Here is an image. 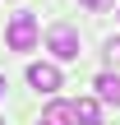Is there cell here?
<instances>
[{"label": "cell", "mask_w": 120, "mask_h": 125, "mask_svg": "<svg viewBox=\"0 0 120 125\" xmlns=\"http://www.w3.org/2000/svg\"><path fill=\"white\" fill-rule=\"evenodd\" d=\"M92 88H97V102H116V107H120V74H111V70L97 74Z\"/></svg>", "instance_id": "4"}, {"label": "cell", "mask_w": 120, "mask_h": 125, "mask_svg": "<svg viewBox=\"0 0 120 125\" xmlns=\"http://www.w3.org/2000/svg\"><path fill=\"white\" fill-rule=\"evenodd\" d=\"M37 125H74V107L69 102H46V111H42Z\"/></svg>", "instance_id": "5"}, {"label": "cell", "mask_w": 120, "mask_h": 125, "mask_svg": "<svg viewBox=\"0 0 120 125\" xmlns=\"http://www.w3.org/2000/svg\"><path fill=\"white\" fill-rule=\"evenodd\" d=\"M106 65H111V70H120V37H111V42H106Z\"/></svg>", "instance_id": "7"}, {"label": "cell", "mask_w": 120, "mask_h": 125, "mask_svg": "<svg viewBox=\"0 0 120 125\" xmlns=\"http://www.w3.org/2000/svg\"><path fill=\"white\" fill-rule=\"evenodd\" d=\"M37 42H42V28H37V19H32L28 9L9 14V23H5V46H9V51H32Z\"/></svg>", "instance_id": "1"}, {"label": "cell", "mask_w": 120, "mask_h": 125, "mask_svg": "<svg viewBox=\"0 0 120 125\" xmlns=\"http://www.w3.org/2000/svg\"><path fill=\"white\" fill-rule=\"evenodd\" d=\"M0 125H5V121H0Z\"/></svg>", "instance_id": "11"}, {"label": "cell", "mask_w": 120, "mask_h": 125, "mask_svg": "<svg viewBox=\"0 0 120 125\" xmlns=\"http://www.w3.org/2000/svg\"><path fill=\"white\" fill-rule=\"evenodd\" d=\"M97 125H102V121H97Z\"/></svg>", "instance_id": "10"}, {"label": "cell", "mask_w": 120, "mask_h": 125, "mask_svg": "<svg viewBox=\"0 0 120 125\" xmlns=\"http://www.w3.org/2000/svg\"><path fill=\"white\" fill-rule=\"evenodd\" d=\"M79 5H83V9H102L106 0H79Z\"/></svg>", "instance_id": "8"}, {"label": "cell", "mask_w": 120, "mask_h": 125, "mask_svg": "<svg viewBox=\"0 0 120 125\" xmlns=\"http://www.w3.org/2000/svg\"><path fill=\"white\" fill-rule=\"evenodd\" d=\"M0 97H5V74H0Z\"/></svg>", "instance_id": "9"}, {"label": "cell", "mask_w": 120, "mask_h": 125, "mask_svg": "<svg viewBox=\"0 0 120 125\" xmlns=\"http://www.w3.org/2000/svg\"><path fill=\"white\" fill-rule=\"evenodd\" d=\"M28 83H32L37 93H55L65 79H60V65H51V60H32V65H28Z\"/></svg>", "instance_id": "3"}, {"label": "cell", "mask_w": 120, "mask_h": 125, "mask_svg": "<svg viewBox=\"0 0 120 125\" xmlns=\"http://www.w3.org/2000/svg\"><path fill=\"white\" fill-rule=\"evenodd\" d=\"M69 107H74V121H83V125L102 121V102H97V97H79V102H69Z\"/></svg>", "instance_id": "6"}, {"label": "cell", "mask_w": 120, "mask_h": 125, "mask_svg": "<svg viewBox=\"0 0 120 125\" xmlns=\"http://www.w3.org/2000/svg\"><path fill=\"white\" fill-rule=\"evenodd\" d=\"M46 51L55 60H79V32L69 23H51L46 28Z\"/></svg>", "instance_id": "2"}]
</instances>
